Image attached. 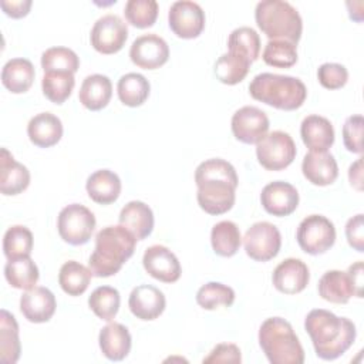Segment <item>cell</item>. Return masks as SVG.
Wrapping results in <instances>:
<instances>
[{
    "mask_svg": "<svg viewBox=\"0 0 364 364\" xmlns=\"http://www.w3.org/2000/svg\"><path fill=\"white\" fill-rule=\"evenodd\" d=\"M195 182L198 203L206 213L222 215L233 208L239 179L230 162L220 158L200 162L195 171Z\"/></svg>",
    "mask_w": 364,
    "mask_h": 364,
    "instance_id": "obj_1",
    "label": "cell"
},
{
    "mask_svg": "<svg viewBox=\"0 0 364 364\" xmlns=\"http://www.w3.org/2000/svg\"><path fill=\"white\" fill-rule=\"evenodd\" d=\"M304 328L316 355L321 360H336L343 355L353 346L357 334L351 320L324 309L311 310L304 318Z\"/></svg>",
    "mask_w": 364,
    "mask_h": 364,
    "instance_id": "obj_2",
    "label": "cell"
},
{
    "mask_svg": "<svg viewBox=\"0 0 364 364\" xmlns=\"http://www.w3.org/2000/svg\"><path fill=\"white\" fill-rule=\"evenodd\" d=\"M136 237L124 226L102 228L95 236V249L88 259L92 276L109 277L134 255Z\"/></svg>",
    "mask_w": 364,
    "mask_h": 364,
    "instance_id": "obj_3",
    "label": "cell"
},
{
    "mask_svg": "<svg viewBox=\"0 0 364 364\" xmlns=\"http://www.w3.org/2000/svg\"><path fill=\"white\" fill-rule=\"evenodd\" d=\"M249 92L255 100L283 111L300 108L307 97L301 80L273 73L257 74L249 84Z\"/></svg>",
    "mask_w": 364,
    "mask_h": 364,
    "instance_id": "obj_4",
    "label": "cell"
},
{
    "mask_svg": "<svg viewBox=\"0 0 364 364\" xmlns=\"http://www.w3.org/2000/svg\"><path fill=\"white\" fill-rule=\"evenodd\" d=\"M259 344L272 364H303L304 350L291 324L282 317L266 318L259 328Z\"/></svg>",
    "mask_w": 364,
    "mask_h": 364,
    "instance_id": "obj_5",
    "label": "cell"
},
{
    "mask_svg": "<svg viewBox=\"0 0 364 364\" xmlns=\"http://www.w3.org/2000/svg\"><path fill=\"white\" fill-rule=\"evenodd\" d=\"M255 18L257 27L270 40H284L297 44L301 37V17L296 7H293L289 1H259L255 10Z\"/></svg>",
    "mask_w": 364,
    "mask_h": 364,
    "instance_id": "obj_6",
    "label": "cell"
},
{
    "mask_svg": "<svg viewBox=\"0 0 364 364\" xmlns=\"http://www.w3.org/2000/svg\"><path fill=\"white\" fill-rule=\"evenodd\" d=\"M94 213L80 203L63 208L57 218V229L61 239L73 246L85 245L95 229Z\"/></svg>",
    "mask_w": 364,
    "mask_h": 364,
    "instance_id": "obj_7",
    "label": "cell"
},
{
    "mask_svg": "<svg viewBox=\"0 0 364 364\" xmlns=\"http://www.w3.org/2000/svg\"><path fill=\"white\" fill-rule=\"evenodd\" d=\"M296 154V144L284 131L269 132L256 144L257 161L267 171L287 168L294 161Z\"/></svg>",
    "mask_w": 364,
    "mask_h": 364,
    "instance_id": "obj_8",
    "label": "cell"
},
{
    "mask_svg": "<svg viewBox=\"0 0 364 364\" xmlns=\"http://www.w3.org/2000/svg\"><path fill=\"white\" fill-rule=\"evenodd\" d=\"M296 239L303 252L314 256L323 255L336 242V228L326 216L310 215L300 222Z\"/></svg>",
    "mask_w": 364,
    "mask_h": 364,
    "instance_id": "obj_9",
    "label": "cell"
},
{
    "mask_svg": "<svg viewBox=\"0 0 364 364\" xmlns=\"http://www.w3.org/2000/svg\"><path fill=\"white\" fill-rule=\"evenodd\" d=\"M246 255L256 262H267L277 256L282 246V235L270 222L253 223L243 236Z\"/></svg>",
    "mask_w": 364,
    "mask_h": 364,
    "instance_id": "obj_10",
    "label": "cell"
},
{
    "mask_svg": "<svg viewBox=\"0 0 364 364\" xmlns=\"http://www.w3.org/2000/svg\"><path fill=\"white\" fill-rule=\"evenodd\" d=\"M128 38L127 23L117 14H105L100 17L90 34L91 46L101 54L118 53Z\"/></svg>",
    "mask_w": 364,
    "mask_h": 364,
    "instance_id": "obj_11",
    "label": "cell"
},
{
    "mask_svg": "<svg viewBox=\"0 0 364 364\" xmlns=\"http://www.w3.org/2000/svg\"><path fill=\"white\" fill-rule=\"evenodd\" d=\"M168 24L181 38H196L205 28V11L191 0L172 3L168 13Z\"/></svg>",
    "mask_w": 364,
    "mask_h": 364,
    "instance_id": "obj_12",
    "label": "cell"
},
{
    "mask_svg": "<svg viewBox=\"0 0 364 364\" xmlns=\"http://www.w3.org/2000/svg\"><path fill=\"white\" fill-rule=\"evenodd\" d=\"M131 61L144 70H155L162 67L169 58V47L166 41L155 33L136 37L129 48Z\"/></svg>",
    "mask_w": 364,
    "mask_h": 364,
    "instance_id": "obj_13",
    "label": "cell"
},
{
    "mask_svg": "<svg viewBox=\"0 0 364 364\" xmlns=\"http://www.w3.org/2000/svg\"><path fill=\"white\" fill-rule=\"evenodd\" d=\"M269 131V118L264 111L253 105L239 108L232 117V132L243 144H257Z\"/></svg>",
    "mask_w": 364,
    "mask_h": 364,
    "instance_id": "obj_14",
    "label": "cell"
},
{
    "mask_svg": "<svg viewBox=\"0 0 364 364\" xmlns=\"http://www.w3.org/2000/svg\"><path fill=\"white\" fill-rule=\"evenodd\" d=\"M142 264L149 276L164 283L176 282L182 273L175 253L162 245L149 246L144 253Z\"/></svg>",
    "mask_w": 364,
    "mask_h": 364,
    "instance_id": "obj_15",
    "label": "cell"
},
{
    "mask_svg": "<svg viewBox=\"0 0 364 364\" xmlns=\"http://www.w3.org/2000/svg\"><path fill=\"white\" fill-rule=\"evenodd\" d=\"M260 202L267 213L279 218L287 216L299 206V192L289 182L274 181L262 189Z\"/></svg>",
    "mask_w": 364,
    "mask_h": 364,
    "instance_id": "obj_16",
    "label": "cell"
},
{
    "mask_svg": "<svg viewBox=\"0 0 364 364\" xmlns=\"http://www.w3.org/2000/svg\"><path fill=\"white\" fill-rule=\"evenodd\" d=\"M273 286L284 294H297L306 289L310 280L307 264L296 257L280 262L273 270Z\"/></svg>",
    "mask_w": 364,
    "mask_h": 364,
    "instance_id": "obj_17",
    "label": "cell"
},
{
    "mask_svg": "<svg viewBox=\"0 0 364 364\" xmlns=\"http://www.w3.org/2000/svg\"><path fill=\"white\" fill-rule=\"evenodd\" d=\"M166 306V300L164 293L151 284H139L132 289L128 307L131 313L144 321H151L158 318Z\"/></svg>",
    "mask_w": 364,
    "mask_h": 364,
    "instance_id": "obj_18",
    "label": "cell"
},
{
    "mask_svg": "<svg viewBox=\"0 0 364 364\" xmlns=\"http://www.w3.org/2000/svg\"><path fill=\"white\" fill-rule=\"evenodd\" d=\"M55 307V296L47 287L36 286L26 290L20 297V311L30 323L48 321L53 317Z\"/></svg>",
    "mask_w": 364,
    "mask_h": 364,
    "instance_id": "obj_19",
    "label": "cell"
},
{
    "mask_svg": "<svg viewBox=\"0 0 364 364\" xmlns=\"http://www.w3.org/2000/svg\"><path fill=\"white\" fill-rule=\"evenodd\" d=\"M318 294L321 299L336 304H346L353 296L363 297L348 272L328 270L318 280Z\"/></svg>",
    "mask_w": 364,
    "mask_h": 364,
    "instance_id": "obj_20",
    "label": "cell"
},
{
    "mask_svg": "<svg viewBox=\"0 0 364 364\" xmlns=\"http://www.w3.org/2000/svg\"><path fill=\"white\" fill-rule=\"evenodd\" d=\"M301 171L304 178L317 186H327L333 183L338 176V165L334 156L324 152H309L301 162Z\"/></svg>",
    "mask_w": 364,
    "mask_h": 364,
    "instance_id": "obj_21",
    "label": "cell"
},
{
    "mask_svg": "<svg viewBox=\"0 0 364 364\" xmlns=\"http://www.w3.org/2000/svg\"><path fill=\"white\" fill-rule=\"evenodd\" d=\"M30 185V171L13 155L1 148L0 156V191L6 196H14L26 191Z\"/></svg>",
    "mask_w": 364,
    "mask_h": 364,
    "instance_id": "obj_22",
    "label": "cell"
},
{
    "mask_svg": "<svg viewBox=\"0 0 364 364\" xmlns=\"http://www.w3.org/2000/svg\"><path fill=\"white\" fill-rule=\"evenodd\" d=\"M300 135L304 145L311 152H324L334 144V128L321 115H307L301 121Z\"/></svg>",
    "mask_w": 364,
    "mask_h": 364,
    "instance_id": "obj_23",
    "label": "cell"
},
{
    "mask_svg": "<svg viewBox=\"0 0 364 364\" xmlns=\"http://www.w3.org/2000/svg\"><path fill=\"white\" fill-rule=\"evenodd\" d=\"M119 225L128 229L136 240H142L152 233L154 229V213L152 209L141 202L131 200L119 212Z\"/></svg>",
    "mask_w": 364,
    "mask_h": 364,
    "instance_id": "obj_24",
    "label": "cell"
},
{
    "mask_svg": "<svg viewBox=\"0 0 364 364\" xmlns=\"http://www.w3.org/2000/svg\"><path fill=\"white\" fill-rule=\"evenodd\" d=\"M27 135L36 146L50 148L63 136L61 119L51 112H40L28 121Z\"/></svg>",
    "mask_w": 364,
    "mask_h": 364,
    "instance_id": "obj_25",
    "label": "cell"
},
{
    "mask_svg": "<svg viewBox=\"0 0 364 364\" xmlns=\"http://www.w3.org/2000/svg\"><path fill=\"white\" fill-rule=\"evenodd\" d=\"M98 343L102 354L111 361L124 360L131 350V334L121 323H109L101 328Z\"/></svg>",
    "mask_w": 364,
    "mask_h": 364,
    "instance_id": "obj_26",
    "label": "cell"
},
{
    "mask_svg": "<svg viewBox=\"0 0 364 364\" xmlns=\"http://www.w3.org/2000/svg\"><path fill=\"white\" fill-rule=\"evenodd\" d=\"M112 97V84L107 75L91 74L84 78L78 98L80 102L90 111H100L105 108Z\"/></svg>",
    "mask_w": 364,
    "mask_h": 364,
    "instance_id": "obj_27",
    "label": "cell"
},
{
    "mask_svg": "<svg viewBox=\"0 0 364 364\" xmlns=\"http://www.w3.org/2000/svg\"><path fill=\"white\" fill-rule=\"evenodd\" d=\"M85 189L94 202L109 205L115 202L121 193V179L109 169H98L88 176Z\"/></svg>",
    "mask_w": 364,
    "mask_h": 364,
    "instance_id": "obj_28",
    "label": "cell"
},
{
    "mask_svg": "<svg viewBox=\"0 0 364 364\" xmlns=\"http://www.w3.org/2000/svg\"><path fill=\"white\" fill-rule=\"evenodd\" d=\"M34 77V65L27 58H11L1 70V82L13 94L28 91L33 85Z\"/></svg>",
    "mask_w": 364,
    "mask_h": 364,
    "instance_id": "obj_29",
    "label": "cell"
},
{
    "mask_svg": "<svg viewBox=\"0 0 364 364\" xmlns=\"http://www.w3.org/2000/svg\"><path fill=\"white\" fill-rule=\"evenodd\" d=\"M250 64L252 61L246 55L237 51H228L216 60L215 75L220 82L235 85L245 80L249 73Z\"/></svg>",
    "mask_w": 364,
    "mask_h": 364,
    "instance_id": "obj_30",
    "label": "cell"
},
{
    "mask_svg": "<svg viewBox=\"0 0 364 364\" xmlns=\"http://www.w3.org/2000/svg\"><path fill=\"white\" fill-rule=\"evenodd\" d=\"M18 324L13 314L7 310L0 311V361L3 364H14L20 357Z\"/></svg>",
    "mask_w": 364,
    "mask_h": 364,
    "instance_id": "obj_31",
    "label": "cell"
},
{
    "mask_svg": "<svg viewBox=\"0 0 364 364\" xmlns=\"http://www.w3.org/2000/svg\"><path fill=\"white\" fill-rule=\"evenodd\" d=\"M4 276L11 287L20 290H30L36 287L40 273L33 259L30 256H26L7 260L4 266Z\"/></svg>",
    "mask_w": 364,
    "mask_h": 364,
    "instance_id": "obj_32",
    "label": "cell"
},
{
    "mask_svg": "<svg viewBox=\"0 0 364 364\" xmlns=\"http://www.w3.org/2000/svg\"><path fill=\"white\" fill-rule=\"evenodd\" d=\"M149 81L138 73L124 74L117 84L119 101L127 107H139L149 97Z\"/></svg>",
    "mask_w": 364,
    "mask_h": 364,
    "instance_id": "obj_33",
    "label": "cell"
},
{
    "mask_svg": "<svg viewBox=\"0 0 364 364\" xmlns=\"http://www.w3.org/2000/svg\"><path fill=\"white\" fill-rule=\"evenodd\" d=\"M212 249L216 255L223 257H230L236 255L242 245L240 229L232 220L218 222L210 232Z\"/></svg>",
    "mask_w": 364,
    "mask_h": 364,
    "instance_id": "obj_34",
    "label": "cell"
},
{
    "mask_svg": "<svg viewBox=\"0 0 364 364\" xmlns=\"http://www.w3.org/2000/svg\"><path fill=\"white\" fill-rule=\"evenodd\" d=\"M91 277L92 272L90 267H85L80 262L68 260L60 269L58 283L68 296H80L88 289Z\"/></svg>",
    "mask_w": 364,
    "mask_h": 364,
    "instance_id": "obj_35",
    "label": "cell"
},
{
    "mask_svg": "<svg viewBox=\"0 0 364 364\" xmlns=\"http://www.w3.org/2000/svg\"><path fill=\"white\" fill-rule=\"evenodd\" d=\"M74 85V74L65 71L44 73V77L41 80L43 94L54 104H63L71 95Z\"/></svg>",
    "mask_w": 364,
    "mask_h": 364,
    "instance_id": "obj_36",
    "label": "cell"
},
{
    "mask_svg": "<svg viewBox=\"0 0 364 364\" xmlns=\"http://www.w3.org/2000/svg\"><path fill=\"white\" fill-rule=\"evenodd\" d=\"M119 303V291L111 286H100L88 297L90 309L104 321H111L117 316Z\"/></svg>",
    "mask_w": 364,
    "mask_h": 364,
    "instance_id": "obj_37",
    "label": "cell"
},
{
    "mask_svg": "<svg viewBox=\"0 0 364 364\" xmlns=\"http://www.w3.org/2000/svg\"><path fill=\"white\" fill-rule=\"evenodd\" d=\"M33 250V233L28 228L14 225L9 228L3 237V252L7 260L30 256Z\"/></svg>",
    "mask_w": 364,
    "mask_h": 364,
    "instance_id": "obj_38",
    "label": "cell"
},
{
    "mask_svg": "<svg viewBox=\"0 0 364 364\" xmlns=\"http://www.w3.org/2000/svg\"><path fill=\"white\" fill-rule=\"evenodd\" d=\"M233 301H235L233 289L219 282H209L203 284L196 293V303L205 310L229 307L233 304Z\"/></svg>",
    "mask_w": 364,
    "mask_h": 364,
    "instance_id": "obj_39",
    "label": "cell"
},
{
    "mask_svg": "<svg viewBox=\"0 0 364 364\" xmlns=\"http://www.w3.org/2000/svg\"><path fill=\"white\" fill-rule=\"evenodd\" d=\"M41 67L44 73L65 71L74 74L80 67V58L68 47H50L41 54Z\"/></svg>",
    "mask_w": 364,
    "mask_h": 364,
    "instance_id": "obj_40",
    "label": "cell"
},
{
    "mask_svg": "<svg viewBox=\"0 0 364 364\" xmlns=\"http://www.w3.org/2000/svg\"><path fill=\"white\" fill-rule=\"evenodd\" d=\"M262 58L267 65L290 68L297 63V47L290 41L269 40L264 46Z\"/></svg>",
    "mask_w": 364,
    "mask_h": 364,
    "instance_id": "obj_41",
    "label": "cell"
},
{
    "mask_svg": "<svg viewBox=\"0 0 364 364\" xmlns=\"http://www.w3.org/2000/svg\"><path fill=\"white\" fill-rule=\"evenodd\" d=\"M159 6L155 0H128L124 7L125 18L136 28H148L156 21Z\"/></svg>",
    "mask_w": 364,
    "mask_h": 364,
    "instance_id": "obj_42",
    "label": "cell"
},
{
    "mask_svg": "<svg viewBox=\"0 0 364 364\" xmlns=\"http://www.w3.org/2000/svg\"><path fill=\"white\" fill-rule=\"evenodd\" d=\"M228 48L229 51H237L246 55L253 63L260 53V37L252 27L235 28L228 38Z\"/></svg>",
    "mask_w": 364,
    "mask_h": 364,
    "instance_id": "obj_43",
    "label": "cell"
},
{
    "mask_svg": "<svg viewBox=\"0 0 364 364\" xmlns=\"http://www.w3.org/2000/svg\"><path fill=\"white\" fill-rule=\"evenodd\" d=\"M363 115H350L343 125L344 146L353 154H363Z\"/></svg>",
    "mask_w": 364,
    "mask_h": 364,
    "instance_id": "obj_44",
    "label": "cell"
},
{
    "mask_svg": "<svg viewBox=\"0 0 364 364\" xmlns=\"http://www.w3.org/2000/svg\"><path fill=\"white\" fill-rule=\"evenodd\" d=\"M318 82L327 90H338L346 85L348 71L344 65L337 63H324L317 70Z\"/></svg>",
    "mask_w": 364,
    "mask_h": 364,
    "instance_id": "obj_45",
    "label": "cell"
},
{
    "mask_svg": "<svg viewBox=\"0 0 364 364\" xmlns=\"http://www.w3.org/2000/svg\"><path fill=\"white\" fill-rule=\"evenodd\" d=\"M346 237L348 245L363 253L364 252V218L363 213H358L350 218L346 223Z\"/></svg>",
    "mask_w": 364,
    "mask_h": 364,
    "instance_id": "obj_46",
    "label": "cell"
},
{
    "mask_svg": "<svg viewBox=\"0 0 364 364\" xmlns=\"http://www.w3.org/2000/svg\"><path fill=\"white\" fill-rule=\"evenodd\" d=\"M240 348L232 343H220L203 358V363H240Z\"/></svg>",
    "mask_w": 364,
    "mask_h": 364,
    "instance_id": "obj_47",
    "label": "cell"
},
{
    "mask_svg": "<svg viewBox=\"0 0 364 364\" xmlns=\"http://www.w3.org/2000/svg\"><path fill=\"white\" fill-rule=\"evenodd\" d=\"M31 0H17V1H7V0H3L0 3L3 11L9 16V17H13V18H21L24 16L28 14L30 9H31Z\"/></svg>",
    "mask_w": 364,
    "mask_h": 364,
    "instance_id": "obj_48",
    "label": "cell"
},
{
    "mask_svg": "<svg viewBox=\"0 0 364 364\" xmlns=\"http://www.w3.org/2000/svg\"><path fill=\"white\" fill-rule=\"evenodd\" d=\"M348 181L357 191H363V158L360 156L348 168Z\"/></svg>",
    "mask_w": 364,
    "mask_h": 364,
    "instance_id": "obj_49",
    "label": "cell"
}]
</instances>
